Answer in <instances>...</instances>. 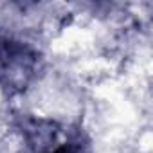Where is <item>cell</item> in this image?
Segmentation results:
<instances>
[{"instance_id": "6da1fadb", "label": "cell", "mask_w": 153, "mask_h": 153, "mask_svg": "<svg viewBox=\"0 0 153 153\" xmlns=\"http://www.w3.org/2000/svg\"><path fill=\"white\" fill-rule=\"evenodd\" d=\"M34 65V58L22 45H15L13 42H0V79L6 78L11 85L16 78H24L31 72Z\"/></svg>"}, {"instance_id": "7a4b0ae2", "label": "cell", "mask_w": 153, "mask_h": 153, "mask_svg": "<svg viewBox=\"0 0 153 153\" xmlns=\"http://www.w3.org/2000/svg\"><path fill=\"white\" fill-rule=\"evenodd\" d=\"M54 153H74V149L65 146V148H61V149H58V151H54Z\"/></svg>"}]
</instances>
